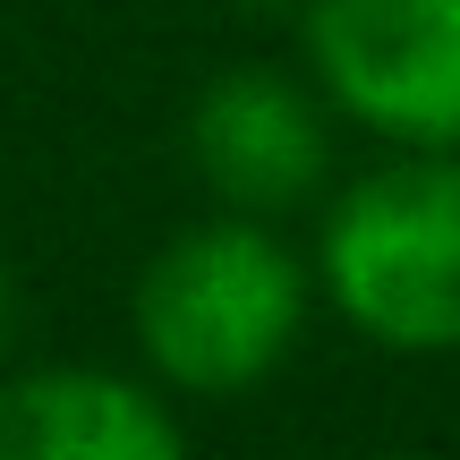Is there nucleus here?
I'll list each match as a JSON object with an SVG mask.
<instances>
[{
	"instance_id": "1",
	"label": "nucleus",
	"mask_w": 460,
	"mask_h": 460,
	"mask_svg": "<svg viewBox=\"0 0 460 460\" xmlns=\"http://www.w3.org/2000/svg\"><path fill=\"white\" fill-rule=\"evenodd\" d=\"M307 315H315V264L264 214H230V205L171 230L128 290L137 358L180 401H239L273 384Z\"/></svg>"
},
{
	"instance_id": "2",
	"label": "nucleus",
	"mask_w": 460,
	"mask_h": 460,
	"mask_svg": "<svg viewBox=\"0 0 460 460\" xmlns=\"http://www.w3.org/2000/svg\"><path fill=\"white\" fill-rule=\"evenodd\" d=\"M315 290L358 341L393 358L460 349V154H410L324 188Z\"/></svg>"
},
{
	"instance_id": "3",
	"label": "nucleus",
	"mask_w": 460,
	"mask_h": 460,
	"mask_svg": "<svg viewBox=\"0 0 460 460\" xmlns=\"http://www.w3.org/2000/svg\"><path fill=\"white\" fill-rule=\"evenodd\" d=\"M298 51L349 128L460 154V0H298Z\"/></svg>"
},
{
	"instance_id": "4",
	"label": "nucleus",
	"mask_w": 460,
	"mask_h": 460,
	"mask_svg": "<svg viewBox=\"0 0 460 460\" xmlns=\"http://www.w3.org/2000/svg\"><path fill=\"white\" fill-rule=\"evenodd\" d=\"M188 163L214 205L281 222L332 188V102L315 94V77L239 60L188 102Z\"/></svg>"
},
{
	"instance_id": "5",
	"label": "nucleus",
	"mask_w": 460,
	"mask_h": 460,
	"mask_svg": "<svg viewBox=\"0 0 460 460\" xmlns=\"http://www.w3.org/2000/svg\"><path fill=\"white\" fill-rule=\"evenodd\" d=\"M0 460H188V435L154 376L60 358L0 376Z\"/></svg>"
},
{
	"instance_id": "6",
	"label": "nucleus",
	"mask_w": 460,
	"mask_h": 460,
	"mask_svg": "<svg viewBox=\"0 0 460 460\" xmlns=\"http://www.w3.org/2000/svg\"><path fill=\"white\" fill-rule=\"evenodd\" d=\"M9 341H17V281H9V264H0V358H9Z\"/></svg>"
},
{
	"instance_id": "7",
	"label": "nucleus",
	"mask_w": 460,
	"mask_h": 460,
	"mask_svg": "<svg viewBox=\"0 0 460 460\" xmlns=\"http://www.w3.org/2000/svg\"><path fill=\"white\" fill-rule=\"evenodd\" d=\"M239 9H264V17H298V0H239Z\"/></svg>"
},
{
	"instance_id": "8",
	"label": "nucleus",
	"mask_w": 460,
	"mask_h": 460,
	"mask_svg": "<svg viewBox=\"0 0 460 460\" xmlns=\"http://www.w3.org/2000/svg\"><path fill=\"white\" fill-rule=\"evenodd\" d=\"M384 460H427V452H384Z\"/></svg>"
}]
</instances>
